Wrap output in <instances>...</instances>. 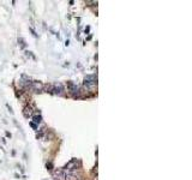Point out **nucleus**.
<instances>
[{
    "label": "nucleus",
    "mask_w": 192,
    "mask_h": 180,
    "mask_svg": "<svg viewBox=\"0 0 192 180\" xmlns=\"http://www.w3.org/2000/svg\"><path fill=\"white\" fill-rule=\"evenodd\" d=\"M95 83H96V78L94 74H88L84 78V84L86 86H92V85H95Z\"/></svg>",
    "instance_id": "nucleus-2"
},
{
    "label": "nucleus",
    "mask_w": 192,
    "mask_h": 180,
    "mask_svg": "<svg viewBox=\"0 0 192 180\" xmlns=\"http://www.w3.org/2000/svg\"><path fill=\"white\" fill-rule=\"evenodd\" d=\"M63 91H64V86H63L61 83H55V84H53V94H59V95H61Z\"/></svg>",
    "instance_id": "nucleus-3"
},
{
    "label": "nucleus",
    "mask_w": 192,
    "mask_h": 180,
    "mask_svg": "<svg viewBox=\"0 0 192 180\" xmlns=\"http://www.w3.org/2000/svg\"><path fill=\"white\" fill-rule=\"evenodd\" d=\"M41 120H42L41 115H35V117H34V121H35L36 124H40V123H41Z\"/></svg>",
    "instance_id": "nucleus-5"
},
{
    "label": "nucleus",
    "mask_w": 192,
    "mask_h": 180,
    "mask_svg": "<svg viewBox=\"0 0 192 180\" xmlns=\"http://www.w3.org/2000/svg\"><path fill=\"white\" fill-rule=\"evenodd\" d=\"M18 42H21V46H22V47H25V43H24L23 39H18Z\"/></svg>",
    "instance_id": "nucleus-6"
},
{
    "label": "nucleus",
    "mask_w": 192,
    "mask_h": 180,
    "mask_svg": "<svg viewBox=\"0 0 192 180\" xmlns=\"http://www.w3.org/2000/svg\"><path fill=\"white\" fill-rule=\"evenodd\" d=\"M30 85H31V88L35 90L36 93H40V91H42V90H43V88H45V85H43L41 82H37V80H33V82L30 83Z\"/></svg>",
    "instance_id": "nucleus-1"
},
{
    "label": "nucleus",
    "mask_w": 192,
    "mask_h": 180,
    "mask_svg": "<svg viewBox=\"0 0 192 180\" xmlns=\"http://www.w3.org/2000/svg\"><path fill=\"white\" fill-rule=\"evenodd\" d=\"M23 113H24V115H25L27 118H29V117L31 115V113H33V108H31L30 106H27V107L24 108V112H23Z\"/></svg>",
    "instance_id": "nucleus-4"
}]
</instances>
